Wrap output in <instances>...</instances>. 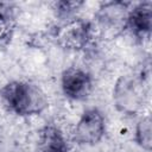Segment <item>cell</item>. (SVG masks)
<instances>
[{
	"label": "cell",
	"mask_w": 152,
	"mask_h": 152,
	"mask_svg": "<svg viewBox=\"0 0 152 152\" xmlns=\"http://www.w3.org/2000/svg\"><path fill=\"white\" fill-rule=\"evenodd\" d=\"M0 100L6 109L18 116H33L42 114L49 101L44 91L28 81L14 80L0 89Z\"/></svg>",
	"instance_id": "1"
},
{
	"label": "cell",
	"mask_w": 152,
	"mask_h": 152,
	"mask_svg": "<svg viewBox=\"0 0 152 152\" xmlns=\"http://www.w3.org/2000/svg\"><path fill=\"white\" fill-rule=\"evenodd\" d=\"M148 95V71L141 69L137 74L122 75L115 82L113 102L125 115L134 116L141 112Z\"/></svg>",
	"instance_id": "2"
},
{
	"label": "cell",
	"mask_w": 152,
	"mask_h": 152,
	"mask_svg": "<svg viewBox=\"0 0 152 152\" xmlns=\"http://www.w3.org/2000/svg\"><path fill=\"white\" fill-rule=\"evenodd\" d=\"M95 26L91 21L83 18H74L63 21L55 31L57 44L69 51H81L91 42Z\"/></svg>",
	"instance_id": "3"
},
{
	"label": "cell",
	"mask_w": 152,
	"mask_h": 152,
	"mask_svg": "<svg viewBox=\"0 0 152 152\" xmlns=\"http://www.w3.org/2000/svg\"><path fill=\"white\" fill-rule=\"evenodd\" d=\"M106 134V119L97 107L83 110L72 131V139L82 146H94L99 144Z\"/></svg>",
	"instance_id": "4"
},
{
	"label": "cell",
	"mask_w": 152,
	"mask_h": 152,
	"mask_svg": "<svg viewBox=\"0 0 152 152\" xmlns=\"http://www.w3.org/2000/svg\"><path fill=\"white\" fill-rule=\"evenodd\" d=\"M61 89L66 99L71 101H84L93 93V76L82 66L71 65L64 69L61 75Z\"/></svg>",
	"instance_id": "5"
},
{
	"label": "cell",
	"mask_w": 152,
	"mask_h": 152,
	"mask_svg": "<svg viewBox=\"0 0 152 152\" xmlns=\"http://www.w3.org/2000/svg\"><path fill=\"white\" fill-rule=\"evenodd\" d=\"M152 27V2L141 1L138 4H132L126 23L125 30H127L132 37L142 42L147 40L151 36Z\"/></svg>",
	"instance_id": "6"
},
{
	"label": "cell",
	"mask_w": 152,
	"mask_h": 152,
	"mask_svg": "<svg viewBox=\"0 0 152 152\" xmlns=\"http://www.w3.org/2000/svg\"><path fill=\"white\" fill-rule=\"evenodd\" d=\"M132 2L126 1H108L100 5L95 20L101 30L114 32L116 30H125V23Z\"/></svg>",
	"instance_id": "7"
},
{
	"label": "cell",
	"mask_w": 152,
	"mask_h": 152,
	"mask_svg": "<svg viewBox=\"0 0 152 152\" xmlns=\"http://www.w3.org/2000/svg\"><path fill=\"white\" fill-rule=\"evenodd\" d=\"M37 152H68L69 145L65 135L55 124H46L37 134Z\"/></svg>",
	"instance_id": "8"
},
{
	"label": "cell",
	"mask_w": 152,
	"mask_h": 152,
	"mask_svg": "<svg viewBox=\"0 0 152 152\" xmlns=\"http://www.w3.org/2000/svg\"><path fill=\"white\" fill-rule=\"evenodd\" d=\"M134 141L135 144L145 150L146 152L151 151L152 145V122L150 115L140 118L135 125L134 129Z\"/></svg>",
	"instance_id": "9"
},
{
	"label": "cell",
	"mask_w": 152,
	"mask_h": 152,
	"mask_svg": "<svg viewBox=\"0 0 152 152\" xmlns=\"http://www.w3.org/2000/svg\"><path fill=\"white\" fill-rule=\"evenodd\" d=\"M14 30L13 7L8 2L0 1V44L7 42Z\"/></svg>",
	"instance_id": "10"
},
{
	"label": "cell",
	"mask_w": 152,
	"mask_h": 152,
	"mask_svg": "<svg viewBox=\"0 0 152 152\" xmlns=\"http://www.w3.org/2000/svg\"><path fill=\"white\" fill-rule=\"evenodd\" d=\"M84 5L83 1H56L53 4V11L58 19L62 21H68L77 17V12Z\"/></svg>",
	"instance_id": "11"
}]
</instances>
